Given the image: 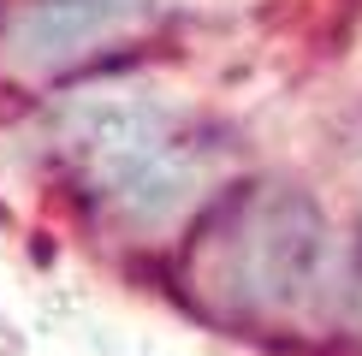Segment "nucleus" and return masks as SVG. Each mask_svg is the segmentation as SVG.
<instances>
[{
  "instance_id": "f257e3e1",
  "label": "nucleus",
  "mask_w": 362,
  "mask_h": 356,
  "mask_svg": "<svg viewBox=\"0 0 362 356\" xmlns=\"http://www.w3.org/2000/svg\"><path fill=\"white\" fill-rule=\"evenodd\" d=\"M208 143L167 101L137 89H95L66 101L54 119V148L89 196L113 202L125 220L155 226L208 178Z\"/></svg>"
},
{
  "instance_id": "f03ea898",
  "label": "nucleus",
  "mask_w": 362,
  "mask_h": 356,
  "mask_svg": "<svg viewBox=\"0 0 362 356\" xmlns=\"http://www.w3.org/2000/svg\"><path fill=\"white\" fill-rule=\"evenodd\" d=\"M327 261H333L327 214L303 190L262 184L226 202L214 226L196 237L190 279L226 315L279 321V315H297L327 285Z\"/></svg>"
},
{
  "instance_id": "7ed1b4c3",
  "label": "nucleus",
  "mask_w": 362,
  "mask_h": 356,
  "mask_svg": "<svg viewBox=\"0 0 362 356\" xmlns=\"http://www.w3.org/2000/svg\"><path fill=\"white\" fill-rule=\"evenodd\" d=\"M155 12L160 0H24L0 24V54H6V66L30 71V78L66 71L83 54L143 30Z\"/></svg>"
}]
</instances>
